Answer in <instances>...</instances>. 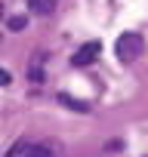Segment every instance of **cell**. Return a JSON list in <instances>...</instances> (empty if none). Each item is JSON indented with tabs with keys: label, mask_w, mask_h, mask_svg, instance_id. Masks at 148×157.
<instances>
[{
	"label": "cell",
	"mask_w": 148,
	"mask_h": 157,
	"mask_svg": "<svg viewBox=\"0 0 148 157\" xmlns=\"http://www.w3.org/2000/svg\"><path fill=\"white\" fill-rule=\"evenodd\" d=\"M99 52H102V43H99V40H90V43H84L77 52L71 56V65H77V68H84V65H93V62L99 59Z\"/></svg>",
	"instance_id": "cell-2"
},
{
	"label": "cell",
	"mask_w": 148,
	"mask_h": 157,
	"mask_svg": "<svg viewBox=\"0 0 148 157\" xmlns=\"http://www.w3.org/2000/svg\"><path fill=\"white\" fill-rule=\"evenodd\" d=\"M28 6H31V13H37V16H49V13L56 10V0H28Z\"/></svg>",
	"instance_id": "cell-5"
},
{
	"label": "cell",
	"mask_w": 148,
	"mask_h": 157,
	"mask_svg": "<svg viewBox=\"0 0 148 157\" xmlns=\"http://www.w3.org/2000/svg\"><path fill=\"white\" fill-rule=\"evenodd\" d=\"M10 80H13V77H10V71L3 68V71H0V86H10Z\"/></svg>",
	"instance_id": "cell-8"
},
{
	"label": "cell",
	"mask_w": 148,
	"mask_h": 157,
	"mask_svg": "<svg viewBox=\"0 0 148 157\" xmlns=\"http://www.w3.org/2000/svg\"><path fill=\"white\" fill-rule=\"evenodd\" d=\"M59 102H62L65 108H71V111H80V114H87V111H90V105H87V102L74 99V96H68V93H59Z\"/></svg>",
	"instance_id": "cell-3"
},
{
	"label": "cell",
	"mask_w": 148,
	"mask_h": 157,
	"mask_svg": "<svg viewBox=\"0 0 148 157\" xmlns=\"http://www.w3.org/2000/svg\"><path fill=\"white\" fill-rule=\"evenodd\" d=\"M43 52L34 59V65H28V80H34V83H43Z\"/></svg>",
	"instance_id": "cell-4"
},
{
	"label": "cell",
	"mask_w": 148,
	"mask_h": 157,
	"mask_svg": "<svg viewBox=\"0 0 148 157\" xmlns=\"http://www.w3.org/2000/svg\"><path fill=\"white\" fill-rule=\"evenodd\" d=\"M28 157H53V148L49 145H34V148H28Z\"/></svg>",
	"instance_id": "cell-6"
},
{
	"label": "cell",
	"mask_w": 148,
	"mask_h": 157,
	"mask_svg": "<svg viewBox=\"0 0 148 157\" xmlns=\"http://www.w3.org/2000/svg\"><path fill=\"white\" fill-rule=\"evenodd\" d=\"M142 49H145V40H142V34H136V31L120 34L117 43H114V52H117V59H120L123 65H127V62H136V59L142 56Z\"/></svg>",
	"instance_id": "cell-1"
},
{
	"label": "cell",
	"mask_w": 148,
	"mask_h": 157,
	"mask_svg": "<svg viewBox=\"0 0 148 157\" xmlns=\"http://www.w3.org/2000/svg\"><path fill=\"white\" fill-rule=\"evenodd\" d=\"M25 25H28V19H25V16H13V19L6 22V28H10V31H25Z\"/></svg>",
	"instance_id": "cell-7"
}]
</instances>
